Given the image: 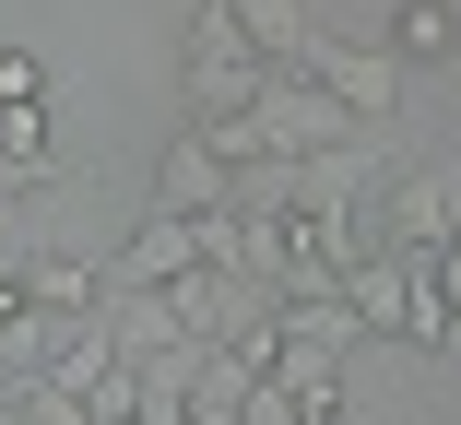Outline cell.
Returning a JSON list of instances; mask_svg holds the SVG:
<instances>
[{"label": "cell", "instance_id": "cell-1", "mask_svg": "<svg viewBox=\"0 0 461 425\" xmlns=\"http://www.w3.org/2000/svg\"><path fill=\"white\" fill-rule=\"evenodd\" d=\"M272 71H308L320 95H331L343 119H366V130H391V119H402V59H379V48H343L331 24H308V36H296V59H272Z\"/></svg>", "mask_w": 461, "mask_h": 425}, {"label": "cell", "instance_id": "cell-2", "mask_svg": "<svg viewBox=\"0 0 461 425\" xmlns=\"http://www.w3.org/2000/svg\"><path fill=\"white\" fill-rule=\"evenodd\" d=\"M260 48L237 36V13H225V0H202V13H190V48H177V95H190V119H225V107H249L260 95Z\"/></svg>", "mask_w": 461, "mask_h": 425}, {"label": "cell", "instance_id": "cell-3", "mask_svg": "<svg viewBox=\"0 0 461 425\" xmlns=\"http://www.w3.org/2000/svg\"><path fill=\"white\" fill-rule=\"evenodd\" d=\"M249 130H260V154H320V142H355L366 119H343L308 71H260V95H249Z\"/></svg>", "mask_w": 461, "mask_h": 425}, {"label": "cell", "instance_id": "cell-4", "mask_svg": "<svg viewBox=\"0 0 461 425\" xmlns=\"http://www.w3.org/2000/svg\"><path fill=\"white\" fill-rule=\"evenodd\" d=\"M449 225H461V178H449V165H426V178H391V201L366 213V236H379V248H438Z\"/></svg>", "mask_w": 461, "mask_h": 425}, {"label": "cell", "instance_id": "cell-5", "mask_svg": "<svg viewBox=\"0 0 461 425\" xmlns=\"http://www.w3.org/2000/svg\"><path fill=\"white\" fill-rule=\"evenodd\" d=\"M225 178H237V165L202 142V130H177V154H166V178H154V213H213L225 201Z\"/></svg>", "mask_w": 461, "mask_h": 425}, {"label": "cell", "instance_id": "cell-6", "mask_svg": "<svg viewBox=\"0 0 461 425\" xmlns=\"http://www.w3.org/2000/svg\"><path fill=\"white\" fill-rule=\"evenodd\" d=\"M190 272V213H142V236L119 248V272H95V296L107 284H177Z\"/></svg>", "mask_w": 461, "mask_h": 425}, {"label": "cell", "instance_id": "cell-7", "mask_svg": "<svg viewBox=\"0 0 461 425\" xmlns=\"http://www.w3.org/2000/svg\"><path fill=\"white\" fill-rule=\"evenodd\" d=\"M0 178H71V154L48 142L36 107H0Z\"/></svg>", "mask_w": 461, "mask_h": 425}, {"label": "cell", "instance_id": "cell-8", "mask_svg": "<svg viewBox=\"0 0 461 425\" xmlns=\"http://www.w3.org/2000/svg\"><path fill=\"white\" fill-rule=\"evenodd\" d=\"M24 296L59 307V319H83V307H95V272H83L71 248H24Z\"/></svg>", "mask_w": 461, "mask_h": 425}, {"label": "cell", "instance_id": "cell-9", "mask_svg": "<svg viewBox=\"0 0 461 425\" xmlns=\"http://www.w3.org/2000/svg\"><path fill=\"white\" fill-rule=\"evenodd\" d=\"M225 13H237V36H249L260 59H296V36H308L296 0H225Z\"/></svg>", "mask_w": 461, "mask_h": 425}, {"label": "cell", "instance_id": "cell-10", "mask_svg": "<svg viewBox=\"0 0 461 425\" xmlns=\"http://www.w3.org/2000/svg\"><path fill=\"white\" fill-rule=\"evenodd\" d=\"M402 48L414 59H449L461 48V13H449V0H402Z\"/></svg>", "mask_w": 461, "mask_h": 425}, {"label": "cell", "instance_id": "cell-11", "mask_svg": "<svg viewBox=\"0 0 461 425\" xmlns=\"http://www.w3.org/2000/svg\"><path fill=\"white\" fill-rule=\"evenodd\" d=\"M36 95H48V71H36L24 48H0V107H36Z\"/></svg>", "mask_w": 461, "mask_h": 425}, {"label": "cell", "instance_id": "cell-12", "mask_svg": "<svg viewBox=\"0 0 461 425\" xmlns=\"http://www.w3.org/2000/svg\"><path fill=\"white\" fill-rule=\"evenodd\" d=\"M438 296H449V343H461V225L438 236Z\"/></svg>", "mask_w": 461, "mask_h": 425}]
</instances>
